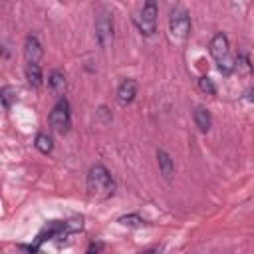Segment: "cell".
<instances>
[{
    "label": "cell",
    "mask_w": 254,
    "mask_h": 254,
    "mask_svg": "<svg viewBox=\"0 0 254 254\" xmlns=\"http://www.w3.org/2000/svg\"><path fill=\"white\" fill-rule=\"evenodd\" d=\"M115 192V181L103 165H93L87 173V194L95 198H109Z\"/></svg>",
    "instance_id": "6da1fadb"
},
{
    "label": "cell",
    "mask_w": 254,
    "mask_h": 254,
    "mask_svg": "<svg viewBox=\"0 0 254 254\" xmlns=\"http://www.w3.org/2000/svg\"><path fill=\"white\" fill-rule=\"evenodd\" d=\"M157 12H159V6L155 0H149L143 4L139 16L135 18L137 28L143 36H153L157 32Z\"/></svg>",
    "instance_id": "7a4b0ae2"
},
{
    "label": "cell",
    "mask_w": 254,
    "mask_h": 254,
    "mask_svg": "<svg viewBox=\"0 0 254 254\" xmlns=\"http://www.w3.org/2000/svg\"><path fill=\"white\" fill-rule=\"evenodd\" d=\"M50 125L54 131L58 133H67L69 125H71V115H69V103L65 97H60L58 103L54 105L52 113H50Z\"/></svg>",
    "instance_id": "3957f363"
},
{
    "label": "cell",
    "mask_w": 254,
    "mask_h": 254,
    "mask_svg": "<svg viewBox=\"0 0 254 254\" xmlns=\"http://www.w3.org/2000/svg\"><path fill=\"white\" fill-rule=\"evenodd\" d=\"M190 30V18L187 14V10L183 8H175L169 16V32L173 40H185L189 36Z\"/></svg>",
    "instance_id": "277c9868"
},
{
    "label": "cell",
    "mask_w": 254,
    "mask_h": 254,
    "mask_svg": "<svg viewBox=\"0 0 254 254\" xmlns=\"http://www.w3.org/2000/svg\"><path fill=\"white\" fill-rule=\"evenodd\" d=\"M95 40L99 48H107L113 42V14L111 12H101L95 20Z\"/></svg>",
    "instance_id": "5b68a950"
},
{
    "label": "cell",
    "mask_w": 254,
    "mask_h": 254,
    "mask_svg": "<svg viewBox=\"0 0 254 254\" xmlns=\"http://www.w3.org/2000/svg\"><path fill=\"white\" fill-rule=\"evenodd\" d=\"M44 56V50H42V44L38 42L36 36H28L26 42H24V58L28 64H38Z\"/></svg>",
    "instance_id": "8992f818"
},
{
    "label": "cell",
    "mask_w": 254,
    "mask_h": 254,
    "mask_svg": "<svg viewBox=\"0 0 254 254\" xmlns=\"http://www.w3.org/2000/svg\"><path fill=\"white\" fill-rule=\"evenodd\" d=\"M135 95H137V81L131 79V77L123 79L119 83V87H117V101L121 105H129L135 99Z\"/></svg>",
    "instance_id": "52a82bcc"
},
{
    "label": "cell",
    "mask_w": 254,
    "mask_h": 254,
    "mask_svg": "<svg viewBox=\"0 0 254 254\" xmlns=\"http://www.w3.org/2000/svg\"><path fill=\"white\" fill-rule=\"evenodd\" d=\"M210 56L220 62L224 60L226 56H230V46H228V38L224 34H216L212 40H210Z\"/></svg>",
    "instance_id": "ba28073f"
},
{
    "label": "cell",
    "mask_w": 254,
    "mask_h": 254,
    "mask_svg": "<svg viewBox=\"0 0 254 254\" xmlns=\"http://www.w3.org/2000/svg\"><path fill=\"white\" fill-rule=\"evenodd\" d=\"M157 161H159L161 175H163L167 181H169V179H173V175H175V161L171 159V155H169L167 151L159 149V151H157Z\"/></svg>",
    "instance_id": "9c48e42d"
},
{
    "label": "cell",
    "mask_w": 254,
    "mask_h": 254,
    "mask_svg": "<svg viewBox=\"0 0 254 254\" xmlns=\"http://www.w3.org/2000/svg\"><path fill=\"white\" fill-rule=\"evenodd\" d=\"M48 87L54 95H62L65 89V75L60 69H52L48 75Z\"/></svg>",
    "instance_id": "30bf717a"
},
{
    "label": "cell",
    "mask_w": 254,
    "mask_h": 254,
    "mask_svg": "<svg viewBox=\"0 0 254 254\" xmlns=\"http://www.w3.org/2000/svg\"><path fill=\"white\" fill-rule=\"evenodd\" d=\"M24 73H26V79H28V83H30L32 87H40V85H42L44 75H42V67H40L38 64H26Z\"/></svg>",
    "instance_id": "8fae6325"
},
{
    "label": "cell",
    "mask_w": 254,
    "mask_h": 254,
    "mask_svg": "<svg viewBox=\"0 0 254 254\" xmlns=\"http://www.w3.org/2000/svg\"><path fill=\"white\" fill-rule=\"evenodd\" d=\"M194 123H196V127H198L202 133H206V131L210 129V125H212L210 113H208L204 107H200V105L194 109Z\"/></svg>",
    "instance_id": "7c38bea8"
},
{
    "label": "cell",
    "mask_w": 254,
    "mask_h": 254,
    "mask_svg": "<svg viewBox=\"0 0 254 254\" xmlns=\"http://www.w3.org/2000/svg\"><path fill=\"white\" fill-rule=\"evenodd\" d=\"M34 145H36V149H38L40 153H46V155H48V153L52 151V147H54V141H52V137H50L48 133H38Z\"/></svg>",
    "instance_id": "4fadbf2b"
},
{
    "label": "cell",
    "mask_w": 254,
    "mask_h": 254,
    "mask_svg": "<svg viewBox=\"0 0 254 254\" xmlns=\"http://www.w3.org/2000/svg\"><path fill=\"white\" fill-rule=\"evenodd\" d=\"M0 97H2L4 107H12V103L16 101V89L10 87V85H6V87L0 89Z\"/></svg>",
    "instance_id": "5bb4252c"
},
{
    "label": "cell",
    "mask_w": 254,
    "mask_h": 254,
    "mask_svg": "<svg viewBox=\"0 0 254 254\" xmlns=\"http://www.w3.org/2000/svg\"><path fill=\"white\" fill-rule=\"evenodd\" d=\"M218 69H220V73H224V75L232 73V71L236 69V62H234V58H232V56H226L224 60H220V62H218Z\"/></svg>",
    "instance_id": "9a60e30c"
},
{
    "label": "cell",
    "mask_w": 254,
    "mask_h": 254,
    "mask_svg": "<svg viewBox=\"0 0 254 254\" xmlns=\"http://www.w3.org/2000/svg\"><path fill=\"white\" fill-rule=\"evenodd\" d=\"M119 224H123V226H143L145 220L139 214H125V216L119 218Z\"/></svg>",
    "instance_id": "2e32d148"
},
{
    "label": "cell",
    "mask_w": 254,
    "mask_h": 254,
    "mask_svg": "<svg viewBox=\"0 0 254 254\" xmlns=\"http://www.w3.org/2000/svg\"><path fill=\"white\" fill-rule=\"evenodd\" d=\"M198 87H200V91H204L206 95H214V93H216V87H214V83H212V79H210L208 75H202V77L198 79Z\"/></svg>",
    "instance_id": "e0dca14e"
},
{
    "label": "cell",
    "mask_w": 254,
    "mask_h": 254,
    "mask_svg": "<svg viewBox=\"0 0 254 254\" xmlns=\"http://www.w3.org/2000/svg\"><path fill=\"white\" fill-rule=\"evenodd\" d=\"M99 248H101V244H91V246H89V250H87V254H97V252H99Z\"/></svg>",
    "instance_id": "ac0fdd59"
},
{
    "label": "cell",
    "mask_w": 254,
    "mask_h": 254,
    "mask_svg": "<svg viewBox=\"0 0 254 254\" xmlns=\"http://www.w3.org/2000/svg\"><path fill=\"white\" fill-rule=\"evenodd\" d=\"M141 254H155V250H147V252H141Z\"/></svg>",
    "instance_id": "d6986e66"
}]
</instances>
